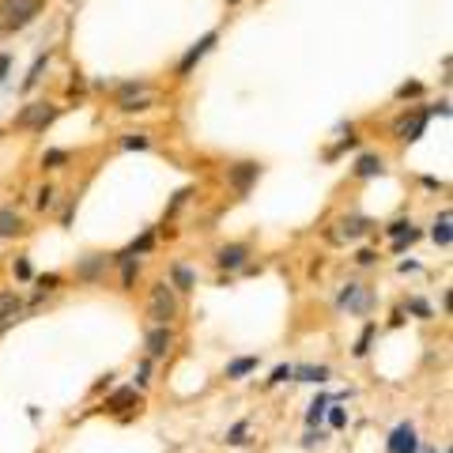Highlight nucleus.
<instances>
[{
	"instance_id": "27",
	"label": "nucleus",
	"mask_w": 453,
	"mask_h": 453,
	"mask_svg": "<svg viewBox=\"0 0 453 453\" xmlns=\"http://www.w3.org/2000/svg\"><path fill=\"white\" fill-rule=\"evenodd\" d=\"M151 242H155V235H151V230H147V235H140L133 246H128V257H136V253H147V249H151Z\"/></svg>"
},
{
	"instance_id": "38",
	"label": "nucleus",
	"mask_w": 453,
	"mask_h": 453,
	"mask_svg": "<svg viewBox=\"0 0 453 453\" xmlns=\"http://www.w3.org/2000/svg\"><path fill=\"white\" fill-rule=\"evenodd\" d=\"M147 374H151V363H140V371H136V385H140V389L147 385Z\"/></svg>"
},
{
	"instance_id": "33",
	"label": "nucleus",
	"mask_w": 453,
	"mask_h": 453,
	"mask_svg": "<svg viewBox=\"0 0 453 453\" xmlns=\"http://www.w3.org/2000/svg\"><path fill=\"white\" fill-rule=\"evenodd\" d=\"M53 197H57V193H53V186L38 189V208H53Z\"/></svg>"
},
{
	"instance_id": "14",
	"label": "nucleus",
	"mask_w": 453,
	"mask_h": 453,
	"mask_svg": "<svg viewBox=\"0 0 453 453\" xmlns=\"http://www.w3.org/2000/svg\"><path fill=\"white\" fill-rule=\"evenodd\" d=\"M382 170H385L382 155H359L355 166H351V174H355V178H378Z\"/></svg>"
},
{
	"instance_id": "35",
	"label": "nucleus",
	"mask_w": 453,
	"mask_h": 453,
	"mask_svg": "<svg viewBox=\"0 0 453 453\" xmlns=\"http://www.w3.org/2000/svg\"><path fill=\"white\" fill-rule=\"evenodd\" d=\"M186 197H189V189H181V193H174V200H170V208H166V216H174L181 205H186Z\"/></svg>"
},
{
	"instance_id": "30",
	"label": "nucleus",
	"mask_w": 453,
	"mask_h": 453,
	"mask_svg": "<svg viewBox=\"0 0 453 453\" xmlns=\"http://www.w3.org/2000/svg\"><path fill=\"white\" fill-rule=\"evenodd\" d=\"M371 336H374V325H366L363 336H359V344H355V355H366V351H371Z\"/></svg>"
},
{
	"instance_id": "11",
	"label": "nucleus",
	"mask_w": 453,
	"mask_h": 453,
	"mask_svg": "<svg viewBox=\"0 0 453 453\" xmlns=\"http://www.w3.org/2000/svg\"><path fill=\"white\" fill-rule=\"evenodd\" d=\"M427 110H415L412 117H404V121H396V140H419V133H423V125H427Z\"/></svg>"
},
{
	"instance_id": "15",
	"label": "nucleus",
	"mask_w": 453,
	"mask_h": 453,
	"mask_svg": "<svg viewBox=\"0 0 453 453\" xmlns=\"http://www.w3.org/2000/svg\"><path fill=\"white\" fill-rule=\"evenodd\" d=\"M136 401H140V393H136V385H125V389H117V393L106 401V412H117V415H121L125 408H133Z\"/></svg>"
},
{
	"instance_id": "21",
	"label": "nucleus",
	"mask_w": 453,
	"mask_h": 453,
	"mask_svg": "<svg viewBox=\"0 0 453 453\" xmlns=\"http://www.w3.org/2000/svg\"><path fill=\"white\" fill-rule=\"evenodd\" d=\"M295 374H299V382H310V385H321V382H329V366H299V371H295Z\"/></svg>"
},
{
	"instance_id": "23",
	"label": "nucleus",
	"mask_w": 453,
	"mask_h": 453,
	"mask_svg": "<svg viewBox=\"0 0 453 453\" xmlns=\"http://www.w3.org/2000/svg\"><path fill=\"white\" fill-rule=\"evenodd\" d=\"M45 64H50V53H42L38 61L31 64V72H27V80H23V91H31V87H38V80H42V72H45Z\"/></svg>"
},
{
	"instance_id": "31",
	"label": "nucleus",
	"mask_w": 453,
	"mask_h": 453,
	"mask_svg": "<svg viewBox=\"0 0 453 453\" xmlns=\"http://www.w3.org/2000/svg\"><path fill=\"white\" fill-rule=\"evenodd\" d=\"M329 423H332V427H348V412L344 408H332V404H329Z\"/></svg>"
},
{
	"instance_id": "44",
	"label": "nucleus",
	"mask_w": 453,
	"mask_h": 453,
	"mask_svg": "<svg viewBox=\"0 0 453 453\" xmlns=\"http://www.w3.org/2000/svg\"><path fill=\"white\" fill-rule=\"evenodd\" d=\"M227 4H238V0H227Z\"/></svg>"
},
{
	"instance_id": "25",
	"label": "nucleus",
	"mask_w": 453,
	"mask_h": 453,
	"mask_svg": "<svg viewBox=\"0 0 453 453\" xmlns=\"http://www.w3.org/2000/svg\"><path fill=\"white\" fill-rule=\"evenodd\" d=\"M385 230H389V238H408V235H419V230L412 227V219H396V223H389Z\"/></svg>"
},
{
	"instance_id": "39",
	"label": "nucleus",
	"mask_w": 453,
	"mask_h": 453,
	"mask_svg": "<svg viewBox=\"0 0 453 453\" xmlns=\"http://www.w3.org/2000/svg\"><path fill=\"white\" fill-rule=\"evenodd\" d=\"M8 68H12V53H0V83H4Z\"/></svg>"
},
{
	"instance_id": "24",
	"label": "nucleus",
	"mask_w": 453,
	"mask_h": 453,
	"mask_svg": "<svg viewBox=\"0 0 453 453\" xmlns=\"http://www.w3.org/2000/svg\"><path fill=\"white\" fill-rule=\"evenodd\" d=\"M329 404H332V401H329V396H325V393H321V396H318V401H313V404H310V412H306V423H310V427H318V423H321V419H325V408H329Z\"/></svg>"
},
{
	"instance_id": "26",
	"label": "nucleus",
	"mask_w": 453,
	"mask_h": 453,
	"mask_svg": "<svg viewBox=\"0 0 453 453\" xmlns=\"http://www.w3.org/2000/svg\"><path fill=\"white\" fill-rule=\"evenodd\" d=\"M147 144H151V140H147L144 133H128L125 140H121V147H125V151H144Z\"/></svg>"
},
{
	"instance_id": "20",
	"label": "nucleus",
	"mask_w": 453,
	"mask_h": 453,
	"mask_svg": "<svg viewBox=\"0 0 453 453\" xmlns=\"http://www.w3.org/2000/svg\"><path fill=\"white\" fill-rule=\"evenodd\" d=\"M117 110H125V114H140V110H151V95H125V98H117Z\"/></svg>"
},
{
	"instance_id": "37",
	"label": "nucleus",
	"mask_w": 453,
	"mask_h": 453,
	"mask_svg": "<svg viewBox=\"0 0 453 453\" xmlns=\"http://www.w3.org/2000/svg\"><path fill=\"white\" fill-rule=\"evenodd\" d=\"M15 276H20V280H31V261H27V257L15 261Z\"/></svg>"
},
{
	"instance_id": "3",
	"label": "nucleus",
	"mask_w": 453,
	"mask_h": 453,
	"mask_svg": "<svg viewBox=\"0 0 453 453\" xmlns=\"http://www.w3.org/2000/svg\"><path fill=\"white\" fill-rule=\"evenodd\" d=\"M57 117V106H50V103H31V106H23L20 114H15V128H27V133H42L45 125Z\"/></svg>"
},
{
	"instance_id": "32",
	"label": "nucleus",
	"mask_w": 453,
	"mask_h": 453,
	"mask_svg": "<svg viewBox=\"0 0 453 453\" xmlns=\"http://www.w3.org/2000/svg\"><path fill=\"white\" fill-rule=\"evenodd\" d=\"M64 159H68V151H45L42 155V166H50V170H53V166H61Z\"/></svg>"
},
{
	"instance_id": "2",
	"label": "nucleus",
	"mask_w": 453,
	"mask_h": 453,
	"mask_svg": "<svg viewBox=\"0 0 453 453\" xmlns=\"http://www.w3.org/2000/svg\"><path fill=\"white\" fill-rule=\"evenodd\" d=\"M147 318L155 325H170L178 318V295H174L170 283H155L151 288V299H147Z\"/></svg>"
},
{
	"instance_id": "40",
	"label": "nucleus",
	"mask_w": 453,
	"mask_h": 453,
	"mask_svg": "<svg viewBox=\"0 0 453 453\" xmlns=\"http://www.w3.org/2000/svg\"><path fill=\"white\" fill-rule=\"evenodd\" d=\"M408 95H419V83H404V87L396 91V98H408Z\"/></svg>"
},
{
	"instance_id": "42",
	"label": "nucleus",
	"mask_w": 453,
	"mask_h": 453,
	"mask_svg": "<svg viewBox=\"0 0 453 453\" xmlns=\"http://www.w3.org/2000/svg\"><path fill=\"white\" fill-rule=\"evenodd\" d=\"M374 257H378V253H374V249H363V253H359V257H355V261H359V265H374Z\"/></svg>"
},
{
	"instance_id": "18",
	"label": "nucleus",
	"mask_w": 453,
	"mask_h": 453,
	"mask_svg": "<svg viewBox=\"0 0 453 453\" xmlns=\"http://www.w3.org/2000/svg\"><path fill=\"white\" fill-rule=\"evenodd\" d=\"M170 276H174V288H178V291H193V288H197V272L186 268V265H174Z\"/></svg>"
},
{
	"instance_id": "34",
	"label": "nucleus",
	"mask_w": 453,
	"mask_h": 453,
	"mask_svg": "<svg viewBox=\"0 0 453 453\" xmlns=\"http://www.w3.org/2000/svg\"><path fill=\"white\" fill-rule=\"evenodd\" d=\"M408 310H412V313H419V318H431V306H427L423 299H408Z\"/></svg>"
},
{
	"instance_id": "22",
	"label": "nucleus",
	"mask_w": 453,
	"mask_h": 453,
	"mask_svg": "<svg viewBox=\"0 0 453 453\" xmlns=\"http://www.w3.org/2000/svg\"><path fill=\"white\" fill-rule=\"evenodd\" d=\"M117 261H121V288L128 291V288H133V280H136V272H140V265H136V257H128V253H121Z\"/></svg>"
},
{
	"instance_id": "6",
	"label": "nucleus",
	"mask_w": 453,
	"mask_h": 453,
	"mask_svg": "<svg viewBox=\"0 0 453 453\" xmlns=\"http://www.w3.org/2000/svg\"><path fill=\"white\" fill-rule=\"evenodd\" d=\"M144 344H147V355H151V359L170 355V348H174L170 325H151V329H147V336H144Z\"/></svg>"
},
{
	"instance_id": "28",
	"label": "nucleus",
	"mask_w": 453,
	"mask_h": 453,
	"mask_svg": "<svg viewBox=\"0 0 453 453\" xmlns=\"http://www.w3.org/2000/svg\"><path fill=\"white\" fill-rule=\"evenodd\" d=\"M246 431H249V423H246V419H242V423H235V427L227 431V442H230V446H242V442H246Z\"/></svg>"
},
{
	"instance_id": "36",
	"label": "nucleus",
	"mask_w": 453,
	"mask_h": 453,
	"mask_svg": "<svg viewBox=\"0 0 453 453\" xmlns=\"http://www.w3.org/2000/svg\"><path fill=\"white\" fill-rule=\"evenodd\" d=\"M57 283H61V276H53V272H50V276H38V288H42V291H53Z\"/></svg>"
},
{
	"instance_id": "16",
	"label": "nucleus",
	"mask_w": 453,
	"mask_h": 453,
	"mask_svg": "<svg viewBox=\"0 0 453 453\" xmlns=\"http://www.w3.org/2000/svg\"><path fill=\"white\" fill-rule=\"evenodd\" d=\"M23 235V216L15 208H0V238H15Z\"/></svg>"
},
{
	"instance_id": "13",
	"label": "nucleus",
	"mask_w": 453,
	"mask_h": 453,
	"mask_svg": "<svg viewBox=\"0 0 453 453\" xmlns=\"http://www.w3.org/2000/svg\"><path fill=\"white\" fill-rule=\"evenodd\" d=\"M359 291H363V283H348V288L340 291V299H336V302H340V306H351V310L366 313V310H371V302H374V299H371V291H366L363 299H359Z\"/></svg>"
},
{
	"instance_id": "17",
	"label": "nucleus",
	"mask_w": 453,
	"mask_h": 453,
	"mask_svg": "<svg viewBox=\"0 0 453 453\" xmlns=\"http://www.w3.org/2000/svg\"><path fill=\"white\" fill-rule=\"evenodd\" d=\"M431 238H434V246H442V249H450V246H453V230H450V211H442V216L434 219V230H431Z\"/></svg>"
},
{
	"instance_id": "7",
	"label": "nucleus",
	"mask_w": 453,
	"mask_h": 453,
	"mask_svg": "<svg viewBox=\"0 0 453 453\" xmlns=\"http://www.w3.org/2000/svg\"><path fill=\"white\" fill-rule=\"evenodd\" d=\"M246 257H249V246L246 242H230V246H219L216 265L223 268V272H235V268H246Z\"/></svg>"
},
{
	"instance_id": "41",
	"label": "nucleus",
	"mask_w": 453,
	"mask_h": 453,
	"mask_svg": "<svg viewBox=\"0 0 453 453\" xmlns=\"http://www.w3.org/2000/svg\"><path fill=\"white\" fill-rule=\"evenodd\" d=\"M321 438H325V434H321V431H310V434H306V438H302V446H318V442H321Z\"/></svg>"
},
{
	"instance_id": "10",
	"label": "nucleus",
	"mask_w": 453,
	"mask_h": 453,
	"mask_svg": "<svg viewBox=\"0 0 453 453\" xmlns=\"http://www.w3.org/2000/svg\"><path fill=\"white\" fill-rule=\"evenodd\" d=\"M366 230H371V219H363V216H344V219H340V230H332V242H351V238L366 235Z\"/></svg>"
},
{
	"instance_id": "4",
	"label": "nucleus",
	"mask_w": 453,
	"mask_h": 453,
	"mask_svg": "<svg viewBox=\"0 0 453 453\" xmlns=\"http://www.w3.org/2000/svg\"><path fill=\"white\" fill-rule=\"evenodd\" d=\"M257 178H261V163H235L227 170V181H230V189H235V197H249V189L257 186Z\"/></svg>"
},
{
	"instance_id": "19",
	"label": "nucleus",
	"mask_w": 453,
	"mask_h": 453,
	"mask_svg": "<svg viewBox=\"0 0 453 453\" xmlns=\"http://www.w3.org/2000/svg\"><path fill=\"white\" fill-rule=\"evenodd\" d=\"M257 363H261V359H257V355H246V359H235V363H230V366H227V378H235V382H238V378H246V374H253V371H257Z\"/></svg>"
},
{
	"instance_id": "43",
	"label": "nucleus",
	"mask_w": 453,
	"mask_h": 453,
	"mask_svg": "<svg viewBox=\"0 0 453 453\" xmlns=\"http://www.w3.org/2000/svg\"><path fill=\"white\" fill-rule=\"evenodd\" d=\"M415 453H438V450H434V446H423V450H415Z\"/></svg>"
},
{
	"instance_id": "29",
	"label": "nucleus",
	"mask_w": 453,
	"mask_h": 453,
	"mask_svg": "<svg viewBox=\"0 0 453 453\" xmlns=\"http://www.w3.org/2000/svg\"><path fill=\"white\" fill-rule=\"evenodd\" d=\"M288 378H295V366L283 363V366H276V371H272V378H268V385H280V382H288Z\"/></svg>"
},
{
	"instance_id": "8",
	"label": "nucleus",
	"mask_w": 453,
	"mask_h": 453,
	"mask_svg": "<svg viewBox=\"0 0 453 453\" xmlns=\"http://www.w3.org/2000/svg\"><path fill=\"white\" fill-rule=\"evenodd\" d=\"M415 450H419V438H415L412 423H401V427L389 434V442H385V453H415Z\"/></svg>"
},
{
	"instance_id": "5",
	"label": "nucleus",
	"mask_w": 453,
	"mask_h": 453,
	"mask_svg": "<svg viewBox=\"0 0 453 453\" xmlns=\"http://www.w3.org/2000/svg\"><path fill=\"white\" fill-rule=\"evenodd\" d=\"M106 265H110L106 253H87V257H80V261H76V280H80V283H98V280L106 276Z\"/></svg>"
},
{
	"instance_id": "9",
	"label": "nucleus",
	"mask_w": 453,
	"mask_h": 453,
	"mask_svg": "<svg viewBox=\"0 0 453 453\" xmlns=\"http://www.w3.org/2000/svg\"><path fill=\"white\" fill-rule=\"evenodd\" d=\"M216 42H219V34H216V31H208V34H205V38H200V42H197V45H193V50L186 53V57H181V61H178V76H181V80H186V76H189V72H193V64H197L200 57H205V53H208V50H211V45H216Z\"/></svg>"
},
{
	"instance_id": "12",
	"label": "nucleus",
	"mask_w": 453,
	"mask_h": 453,
	"mask_svg": "<svg viewBox=\"0 0 453 453\" xmlns=\"http://www.w3.org/2000/svg\"><path fill=\"white\" fill-rule=\"evenodd\" d=\"M23 313V299L15 291H0V329L12 325V321H20Z\"/></svg>"
},
{
	"instance_id": "1",
	"label": "nucleus",
	"mask_w": 453,
	"mask_h": 453,
	"mask_svg": "<svg viewBox=\"0 0 453 453\" xmlns=\"http://www.w3.org/2000/svg\"><path fill=\"white\" fill-rule=\"evenodd\" d=\"M45 0H0V31H23L42 15Z\"/></svg>"
}]
</instances>
